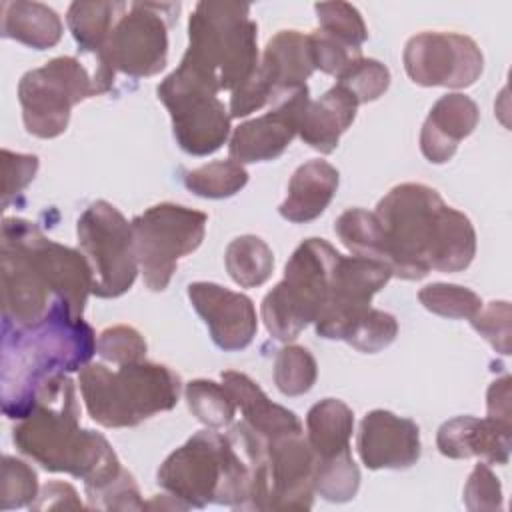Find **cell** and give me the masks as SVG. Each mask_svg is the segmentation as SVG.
Masks as SVG:
<instances>
[{"mask_svg":"<svg viewBox=\"0 0 512 512\" xmlns=\"http://www.w3.org/2000/svg\"><path fill=\"white\" fill-rule=\"evenodd\" d=\"M0 276L2 318L14 326L38 324L56 300L82 318L92 294V268L86 256L46 238L24 218L2 222Z\"/></svg>","mask_w":512,"mask_h":512,"instance_id":"1","label":"cell"},{"mask_svg":"<svg viewBox=\"0 0 512 512\" xmlns=\"http://www.w3.org/2000/svg\"><path fill=\"white\" fill-rule=\"evenodd\" d=\"M384 232V260L392 276L420 280L430 270L460 272L476 254L470 218L416 182L394 186L376 206Z\"/></svg>","mask_w":512,"mask_h":512,"instance_id":"2","label":"cell"},{"mask_svg":"<svg viewBox=\"0 0 512 512\" xmlns=\"http://www.w3.org/2000/svg\"><path fill=\"white\" fill-rule=\"evenodd\" d=\"M264 460L266 438L240 420L226 434L196 432L160 464L156 482L188 508L250 510Z\"/></svg>","mask_w":512,"mask_h":512,"instance_id":"3","label":"cell"},{"mask_svg":"<svg viewBox=\"0 0 512 512\" xmlns=\"http://www.w3.org/2000/svg\"><path fill=\"white\" fill-rule=\"evenodd\" d=\"M78 418L74 382L68 374H58L40 388L32 410L16 424L12 440L44 470L84 480L90 496L116 480L124 468L110 442L100 432L82 430Z\"/></svg>","mask_w":512,"mask_h":512,"instance_id":"4","label":"cell"},{"mask_svg":"<svg viewBox=\"0 0 512 512\" xmlns=\"http://www.w3.org/2000/svg\"><path fill=\"white\" fill-rule=\"evenodd\" d=\"M96 352L88 322L56 300L48 316L34 326L2 322V410L22 420L40 388L58 374L82 370Z\"/></svg>","mask_w":512,"mask_h":512,"instance_id":"5","label":"cell"},{"mask_svg":"<svg viewBox=\"0 0 512 512\" xmlns=\"http://www.w3.org/2000/svg\"><path fill=\"white\" fill-rule=\"evenodd\" d=\"M258 26L240 2H198L180 68L214 92H234L258 68Z\"/></svg>","mask_w":512,"mask_h":512,"instance_id":"6","label":"cell"},{"mask_svg":"<svg viewBox=\"0 0 512 512\" xmlns=\"http://www.w3.org/2000/svg\"><path fill=\"white\" fill-rule=\"evenodd\" d=\"M86 410L104 428H128L172 410L180 396V378L164 364L134 362L110 370L86 364L78 376Z\"/></svg>","mask_w":512,"mask_h":512,"instance_id":"7","label":"cell"},{"mask_svg":"<svg viewBox=\"0 0 512 512\" xmlns=\"http://www.w3.org/2000/svg\"><path fill=\"white\" fill-rule=\"evenodd\" d=\"M340 256L322 238H308L292 252L284 278L262 300V320L272 338L290 342L316 320Z\"/></svg>","mask_w":512,"mask_h":512,"instance_id":"8","label":"cell"},{"mask_svg":"<svg viewBox=\"0 0 512 512\" xmlns=\"http://www.w3.org/2000/svg\"><path fill=\"white\" fill-rule=\"evenodd\" d=\"M178 10V4L156 2H132L126 8L96 56L94 82L98 94L110 90L116 72L146 78L164 70L168 58L166 16H176Z\"/></svg>","mask_w":512,"mask_h":512,"instance_id":"9","label":"cell"},{"mask_svg":"<svg viewBox=\"0 0 512 512\" xmlns=\"http://www.w3.org/2000/svg\"><path fill=\"white\" fill-rule=\"evenodd\" d=\"M206 222L204 212L172 202L150 206L132 220L138 268L150 290L170 284L178 260L202 244Z\"/></svg>","mask_w":512,"mask_h":512,"instance_id":"10","label":"cell"},{"mask_svg":"<svg viewBox=\"0 0 512 512\" xmlns=\"http://www.w3.org/2000/svg\"><path fill=\"white\" fill-rule=\"evenodd\" d=\"M78 244L92 268V294L118 298L138 274L132 222L106 200L92 202L76 224Z\"/></svg>","mask_w":512,"mask_h":512,"instance_id":"11","label":"cell"},{"mask_svg":"<svg viewBox=\"0 0 512 512\" xmlns=\"http://www.w3.org/2000/svg\"><path fill=\"white\" fill-rule=\"evenodd\" d=\"M96 94L94 78L76 58H52L20 78L18 102L24 126L38 138H56L68 128L72 106Z\"/></svg>","mask_w":512,"mask_h":512,"instance_id":"12","label":"cell"},{"mask_svg":"<svg viewBox=\"0 0 512 512\" xmlns=\"http://www.w3.org/2000/svg\"><path fill=\"white\" fill-rule=\"evenodd\" d=\"M158 100L168 108L178 146L192 156H208L230 136V112L210 86L182 70L168 74L158 86Z\"/></svg>","mask_w":512,"mask_h":512,"instance_id":"13","label":"cell"},{"mask_svg":"<svg viewBox=\"0 0 512 512\" xmlns=\"http://www.w3.org/2000/svg\"><path fill=\"white\" fill-rule=\"evenodd\" d=\"M308 36L298 30H280L264 48L254 74L230 96V118L248 116L266 104H278L306 88L314 72Z\"/></svg>","mask_w":512,"mask_h":512,"instance_id":"14","label":"cell"},{"mask_svg":"<svg viewBox=\"0 0 512 512\" xmlns=\"http://www.w3.org/2000/svg\"><path fill=\"white\" fill-rule=\"evenodd\" d=\"M316 456L302 432L266 440V462L250 510H310Z\"/></svg>","mask_w":512,"mask_h":512,"instance_id":"15","label":"cell"},{"mask_svg":"<svg viewBox=\"0 0 512 512\" xmlns=\"http://www.w3.org/2000/svg\"><path fill=\"white\" fill-rule=\"evenodd\" d=\"M408 78L418 86L468 88L484 68L478 44L456 32H420L412 36L402 54Z\"/></svg>","mask_w":512,"mask_h":512,"instance_id":"16","label":"cell"},{"mask_svg":"<svg viewBox=\"0 0 512 512\" xmlns=\"http://www.w3.org/2000/svg\"><path fill=\"white\" fill-rule=\"evenodd\" d=\"M392 270L386 262L364 256H340L328 298L316 316V334L326 340H344L350 326L370 308L372 296L388 284Z\"/></svg>","mask_w":512,"mask_h":512,"instance_id":"17","label":"cell"},{"mask_svg":"<svg viewBox=\"0 0 512 512\" xmlns=\"http://www.w3.org/2000/svg\"><path fill=\"white\" fill-rule=\"evenodd\" d=\"M308 102L306 86L274 104L266 114L240 124L230 136V158L238 164L276 160L298 134Z\"/></svg>","mask_w":512,"mask_h":512,"instance_id":"18","label":"cell"},{"mask_svg":"<svg viewBox=\"0 0 512 512\" xmlns=\"http://www.w3.org/2000/svg\"><path fill=\"white\" fill-rule=\"evenodd\" d=\"M188 298L210 330L212 342L226 352L246 348L258 330L252 300L214 282H192Z\"/></svg>","mask_w":512,"mask_h":512,"instance_id":"19","label":"cell"},{"mask_svg":"<svg viewBox=\"0 0 512 512\" xmlns=\"http://www.w3.org/2000/svg\"><path fill=\"white\" fill-rule=\"evenodd\" d=\"M356 446L366 468L404 470L420 458V430L410 418L372 410L360 422Z\"/></svg>","mask_w":512,"mask_h":512,"instance_id":"20","label":"cell"},{"mask_svg":"<svg viewBox=\"0 0 512 512\" xmlns=\"http://www.w3.org/2000/svg\"><path fill=\"white\" fill-rule=\"evenodd\" d=\"M512 424L496 418L456 416L444 422L436 434V446L442 456L462 460L482 458L486 464H508Z\"/></svg>","mask_w":512,"mask_h":512,"instance_id":"21","label":"cell"},{"mask_svg":"<svg viewBox=\"0 0 512 512\" xmlns=\"http://www.w3.org/2000/svg\"><path fill=\"white\" fill-rule=\"evenodd\" d=\"M480 112L472 98L460 92L446 94L434 102L420 132V150L432 164L448 162L466 136L478 124Z\"/></svg>","mask_w":512,"mask_h":512,"instance_id":"22","label":"cell"},{"mask_svg":"<svg viewBox=\"0 0 512 512\" xmlns=\"http://www.w3.org/2000/svg\"><path fill=\"white\" fill-rule=\"evenodd\" d=\"M338 170L320 158L300 164L290 182L288 194L280 204V216L294 224H304L318 218L332 202L338 190Z\"/></svg>","mask_w":512,"mask_h":512,"instance_id":"23","label":"cell"},{"mask_svg":"<svg viewBox=\"0 0 512 512\" xmlns=\"http://www.w3.org/2000/svg\"><path fill=\"white\" fill-rule=\"evenodd\" d=\"M358 102L342 86H332L318 100H310L298 128V136L322 154H330L340 136L356 118Z\"/></svg>","mask_w":512,"mask_h":512,"instance_id":"24","label":"cell"},{"mask_svg":"<svg viewBox=\"0 0 512 512\" xmlns=\"http://www.w3.org/2000/svg\"><path fill=\"white\" fill-rule=\"evenodd\" d=\"M222 384L232 394L236 406L244 416V422L262 438L270 440L282 434L302 432V422L298 420V416L292 410L274 404L264 394V390L246 374L226 370L222 372Z\"/></svg>","mask_w":512,"mask_h":512,"instance_id":"25","label":"cell"},{"mask_svg":"<svg viewBox=\"0 0 512 512\" xmlns=\"http://www.w3.org/2000/svg\"><path fill=\"white\" fill-rule=\"evenodd\" d=\"M2 36L34 50H46L60 42L62 20L42 2H2Z\"/></svg>","mask_w":512,"mask_h":512,"instance_id":"26","label":"cell"},{"mask_svg":"<svg viewBox=\"0 0 512 512\" xmlns=\"http://www.w3.org/2000/svg\"><path fill=\"white\" fill-rule=\"evenodd\" d=\"M352 432L354 412L338 398H324L306 414V442L318 460L348 452Z\"/></svg>","mask_w":512,"mask_h":512,"instance_id":"27","label":"cell"},{"mask_svg":"<svg viewBox=\"0 0 512 512\" xmlns=\"http://www.w3.org/2000/svg\"><path fill=\"white\" fill-rule=\"evenodd\" d=\"M126 8L124 2H72L66 22L80 50L98 56Z\"/></svg>","mask_w":512,"mask_h":512,"instance_id":"28","label":"cell"},{"mask_svg":"<svg viewBox=\"0 0 512 512\" xmlns=\"http://www.w3.org/2000/svg\"><path fill=\"white\" fill-rule=\"evenodd\" d=\"M224 264L230 278L238 286L256 288L272 276L274 254L262 238L254 234H244L228 244Z\"/></svg>","mask_w":512,"mask_h":512,"instance_id":"29","label":"cell"},{"mask_svg":"<svg viewBox=\"0 0 512 512\" xmlns=\"http://www.w3.org/2000/svg\"><path fill=\"white\" fill-rule=\"evenodd\" d=\"M340 242L354 254L364 258L384 260V232L374 212L350 208L342 212L334 224Z\"/></svg>","mask_w":512,"mask_h":512,"instance_id":"30","label":"cell"},{"mask_svg":"<svg viewBox=\"0 0 512 512\" xmlns=\"http://www.w3.org/2000/svg\"><path fill=\"white\" fill-rule=\"evenodd\" d=\"M248 182V172L242 164L230 160H216L186 172L184 186L202 198H230L238 194Z\"/></svg>","mask_w":512,"mask_h":512,"instance_id":"31","label":"cell"},{"mask_svg":"<svg viewBox=\"0 0 512 512\" xmlns=\"http://www.w3.org/2000/svg\"><path fill=\"white\" fill-rule=\"evenodd\" d=\"M184 394L190 412L208 428H222L234 420L238 406L224 384L198 378L186 384Z\"/></svg>","mask_w":512,"mask_h":512,"instance_id":"32","label":"cell"},{"mask_svg":"<svg viewBox=\"0 0 512 512\" xmlns=\"http://www.w3.org/2000/svg\"><path fill=\"white\" fill-rule=\"evenodd\" d=\"M360 486L358 466L348 452L334 458L318 460L314 468V492L328 502H348L356 496Z\"/></svg>","mask_w":512,"mask_h":512,"instance_id":"33","label":"cell"},{"mask_svg":"<svg viewBox=\"0 0 512 512\" xmlns=\"http://www.w3.org/2000/svg\"><path fill=\"white\" fill-rule=\"evenodd\" d=\"M318 376L314 356L304 346H284L274 358V384L284 396L306 394Z\"/></svg>","mask_w":512,"mask_h":512,"instance_id":"34","label":"cell"},{"mask_svg":"<svg viewBox=\"0 0 512 512\" xmlns=\"http://www.w3.org/2000/svg\"><path fill=\"white\" fill-rule=\"evenodd\" d=\"M418 300L428 312L444 318H454V320H464V318L470 320L482 308V300L476 292H472L466 286L444 284V282H434L424 286L418 292Z\"/></svg>","mask_w":512,"mask_h":512,"instance_id":"35","label":"cell"},{"mask_svg":"<svg viewBox=\"0 0 512 512\" xmlns=\"http://www.w3.org/2000/svg\"><path fill=\"white\" fill-rule=\"evenodd\" d=\"M398 334V322L390 312L378 310V308H368L346 332L344 342H348L352 348L366 352V354H376L390 346Z\"/></svg>","mask_w":512,"mask_h":512,"instance_id":"36","label":"cell"},{"mask_svg":"<svg viewBox=\"0 0 512 512\" xmlns=\"http://www.w3.org/2000/svg\"><path fill=\"white\" fill-rule=\"evenodd\" d=\"M320 30L338 38L340 42L360 48L368 38V28L358 12L348 2H318L314 6Z\"/></svg>","mask_w":512,"mask_h":512,"instance_id":"37","label":"cell"},{"mask_svg":"<svg viewBox=\"0 0 512 512\" xmlns=\"http://www.w3.org/2000/svg\"><path fill=\"white\" fill-rule=\"evenodd\" d=\"M338 78V86L346 88L360 104L378 100L390 86V70L374 60V58H360L350 64Z\"/></svg>","mask_w":512,"mask_h":512,"instance_id":"38","label":"cell"},{"mask_svg":"<svg viewBox=\"0 0 512 512\" xmlns=\"http://www.w3.org/2000/svg\"><path fill=\"white\" fill-rule=\"evenodd\" d=\"M38 496V478L32 466L14 456H2L0 476V508L30 506Z\"/></svg>","mask_w":512,"mask_h":512,"instance_id":"39","label":"cell"},{"mask_svg":"<svg viewBox=\"0 0 512 512\" xmlns=\"http://www.w3.org/2000/svg\"><path fill=\"white\" fill-rule=\"evenodd\" d=\"M96 354L116 366L142 362L146 358V340L132 326H110L96 338Z\"/></svg>","mask_w":512,"mask_h":512,"instance_id":"40","label":"cell"},{"mask_svg":"<svg viewBox=\"0 0 512 512\" xmlns=\"http://www.w3.org/2000/svg\"><path fill=\"white\" fill-rule=\"evenodd\" d=\"M308 46L314 68L332 76H340L350 64L362 58L360 48L348 46L320 28L308 34Z\"/></svg>","mask_w":512,"mask_h":512,"instance_id":"41","label":"cell"},{"mask_svg":"<svg viewBox=\"0 0 512 512\" xmlns=\"http://www.w3.org/2000/svg\"><path fill=\"white\" fill-rule=\"evenodd\" d=\"M472 328L490 342L500 354H510V302L498 300L482 306L474 318Z\"/></svg>","mask_w":512,"mask_h":512,"instance_id":"42","label":"cell"},{"mask_svg":"<svg viewBox=\"0 0 512 512\" xmlns=\"http://www.w3.org/2000/svg\"><path fill=\"white\" fill-rule=\"evenodd\" d=\"M86 498H88V508H98V510H144L146 508V502L140 500V492L132 474L126 470H122V474L116 480H112L108 486H104L102 490Z\"/></svg>","mask_w":512,"mask_h":512,"instance_id":"43","label":"cell"},{"mask_svg":"<svg viewBox=\"0 0 512 512\" xmlns=\"http://www.w3.org/2000/svg\"><path fill=\"white\" fill-rule=\"evenodd\" d=\"M464 504L468 510H502V488L486 462L474 466L464 486Z\"/></svg>","mask_w":512,"mask_h":512,"instance_id":"44","label":"cell"},{"mask_svg":"<svg viewBox=\"0 0 512 512\" xmlns=\"http://www.w3.org/2000/svg\"><path fill=\"white\" fill-rule=\"evenodd\" d=\"M2 168H4V190H2V206L16 194H20L36 176L38 156L20 154L2 150Z\"/></svg>","mask_w":512,"mask_h":512,"instance_id":"45","label":"cell"},{"mask_svg":"<svg viewBox=\"0 0 512 512\" xmlns=\"http://www.w3.org/2000/svg\"><path fill=\"white\" fill-rule=\"evenodd\" d=\"M78 510L84 508L78 492L66 484V482H48L36 496V500L30 504V510Z\"/></svg>","mask_w":512,"mask_h":512,"instance_id":"46","label":"cell"},{"mask_svg":"<svg viewBox=\"0 0 512 512\" xmlns=\"http://www.w3.org/2000/svg\"><path fill=\"white\" fill-rule=\"evenodd\" d=\"M488 416L512 424L510 416V376L494 380L488 388Z\"/></svg>","mask_w":512,"mask_h":512,"instance_id":"47","label":"cell"}]
</instances>
